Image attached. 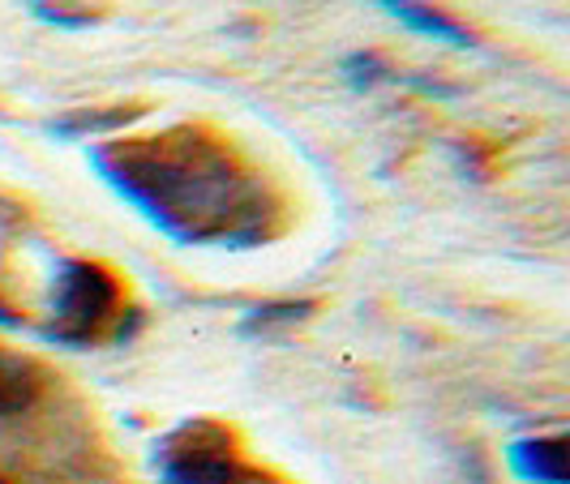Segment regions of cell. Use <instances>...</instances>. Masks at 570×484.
<instances>
[{
    "instance_id": "6da1fadb",
    "label": "cell",
    "mask_w": 570,
    "mask_h": 484,
    "mask_svg": "<svg viewBox=\"0 0 570 484\" xmlns=\"http://www.w3.org/2000/svg\"><path fill=\"white\" fill-rule=\"evenodd\" d=\"M90 164L116 198H125L150 228L176 245L254 249L279 228V201L228 146L194 129L164 138L104 142Z\"/></svg>"
},
{
    "instance_id": "7a4b0ae2",
    "label": "cell",
    "mask_w": 570,
    "mask_h": 484,
    "mask_svg": "<svg viewBox=\"0 0 570 484\" xmlns=\"http://www.w3.org/2000/svg\"><path fill=\"white\" fill-rule=\"evenodd\" d=\"M116 305H120V287L104 266L60 261L52 279V322L43 326V339L60 347H86L116 317Z\"/></svg>"
},
{
    "instance_id": "3957f363",
    "label": "cell",
    "mask_w": 570,
    "mask_h": 484,
    "mask_svg": "<svg viewBox=\"0 0 570 484\" xmlns=\"http://www.w3.org/2000/svg\"><path fill=\"white\" fill-rule=\"evenodd\" d=\"M240 467L219 425H180L159 446V484H236Z\"/></svg>"
},
{
    "instance_id": "277c9868",
    "label": "cell",
    "mask_w": 570,
    "mask_h": 484,
    "mask_svg": "<svg viewBox=\"0 0 570 484\" xmlns=\"http://www.w3.org/2000/svg\"><path fill=\"white\" fill-rule=\"evenodd\" d=\"M507 463L523 484H567V437H519L507 451Z\"/></svg>"
},
{
    "instance_id": "5b68a950",
    "label": "cell",
    "mask_w": 570,
    "mask_h": 484,
    "mask_svg": "<svg viewBox=\"0 0 570 484\" xmlns=\"http://www.w3.org/2000/svg\"><path fill=\"white\" fill-rule=\"evenodd\" d=\"M39 395H43V369L30 356L0 347V421L30 412Z\"/></svg>"
},
{
    "instance_id": "8992f818",
    "label": "cell",
    "mask_w": 570,
    "mask_h": 484,
    "mask_svg": "<svg viewBox=\"0 0 570 484\" xmlns=\"http://www.w3.org/2000/svg\"><path fill=\"white\" fill-rule=\"evenodd\" d=\"M391 18H400L407 30L416 34H429V39H442L451 48H472V30H463L455 18H446L442 9H433L425 0H377Z\"/></svg>"
},
{
    "instance_id": "52a82bcc",
    "label": "cell",
    "mask_w": 570,
    "mask_h": 484,
    "mask_svg": "<svg viewBox=\"0 0 570 484\" xmlns=\"http://www.w3.org/2000/svg\"><path fill=\"white\" fill-rule=\"evenodd\" d=\"M142 116V108H112V112H69L60 116V120H52L48 125V134L52 138H108V134H116L120 125H129V120H138Z\"/></svg>"
},
{
    "instance_id": "ba28073f",
    "label": "cell",
    "mask_w": 570,
    "mask_h": 484,
    "mask_svg": "<svg viewBox=\"0 0 570 484\" xmlns=\"http://www.w3.org/2000/svg\"><path fill=\"white\" fill-rule=\"evenodd\" d=\"M27 9L39 18V22L60 27V30H86L90 22H95L90 4H73V0H27Z\"/></svg>"
},
{
    "instance_id": "9c48e42d",
    "label": "cell",
    "mask_w": 570,
    "mask_h": 484,
    "mask_svg": "<svg viewBox=\"0 0 570 484\" xmlns=\"http://www.w3.org/2000/svg\"><path fill=\"white\" fill-rule=\"evenodd\" d=\"M314 314V300H284V305H257L254 314L245 317V335H266L271 326H292L301 317Z\"/></svg>"
},
{
    "instance_id": "30bf717a",
    "label": "cell",
    "mask_w": 570,
    "mask_h": 484,
    "mask_svg": "<svg viewBox=\"0 0 570 484\" xmlns=\"http://www.w3.org/2000/svg\"><path fill=\"white\" fill-rule=\"evenodd\" d=\"M343 73H347V82L356 86V90H370L377 82H395L400 73L395 69H386L382 57H373V52H356V57L343 60Z\"/></svg>"
},
{
    "instance_id": "8fae6325",
    "label": "cell",
    "mask_w": 570,
    "mask_h": 484,
    "mask_svg": "<svg viewBox=\"0 0 570 484\" xmlns=\"http://www.w3.org/2000/svg\"><path fill=\"white\" fill-rule=\"evenodd\" d=\"M0 326H9V330H18V326H22V317L13 314L9 305H0Z\"/></svg>"
},
{
    "instance_id": "7c38bea8",
    "label": "cell",
    "mask_w": 570,
    "mask_h": 484,
    "mask_svg": "<svg viewBox=\"0 0 570 484\" xmlns=\"http://www.w3.org/2000/svg\"><path fill=\"white\" fill-rule=\"evenodd\" d=\"M0 484H4V481H0Z\"/></svg>"
}]
</instances>
